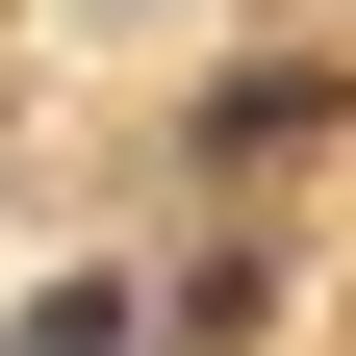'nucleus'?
Masks as SVG:
<instances>
[{"label":"nucleus","instance_id":"f257e3e1","mask_svg":"<svg viewBox=\"0 0 356 356\" xmlns=\"http://www.w3.org/2000/svg\"><path fill=\"white\" fill-rule=\"evenodd\" d=\"M305 127H331V51H229L204 102H178V153H204V178H280Z\"/></svg>","mask_w":356,"mask_h":356},{"label":"nucleus","instance_id":"f03ea898","mask_svg":"<svg viewBox=\"0 0 356 356\" xmlns=\"http://www.w3.org/2000/svg\"><path fill=\"white\" fill-rule=\"evenodd\" d=\"M0 356H153V280H26Z\"/></svg>","mask_w":356,"mask_h":356}]
</instances>
